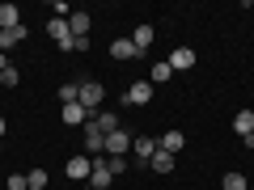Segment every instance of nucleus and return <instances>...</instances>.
<instances>
[{
	"mask_svg": "<svg viewBox=\"0 0 254 190\" xmlns=\"http://www.w3.org/2000/svg\"><path fill=\"white\" fill-rule=\"evenodd\" d=\"M157 148H161V152H170V156H178L182 148H187V136H182V131H165V136L157 140Z\"/></svg>",
	"mask_w": 254,
	"mask_h": 190,
	"instance_id": "nucleus-10",
	"label": "nucleus"
},
{
	"mask_svg": "<svg viewBox=\"0 0 254 190\" xmlns=\"http://www.w3.org/2000/svg\"><path fill=\"white\" fill-rule=\"evenodd\" d=\"M148 169H157V173H174V156L157 148V156H153V161H148Z\"/></svg>",
	"mask_w": 254,
	"mask_h": 190,
	"instance_id": "nucleus-19",
	"label": "nucleus"
},
{
	"mask_svg": "<svg viewBox=\"0 0 254 190\" xmlns=\"http://www.w3.org/2000/svg\"><path fill=\"white\" fill-rule=\"evenodd\" d=\"M170 68H174V72L195 68V51H190V47H174V51H170Z\"/></svg>",
	"mask_w": 254,
	"mask_h": 190,
	"instance_id": "nucleus-13",
	"label": "nucleus"
},
{
	"mask_svg": "<svg viewBox=\"0 0 254 190\" xmlns=\"http://www.w3.org/2000/svg\"><path fill=\"white\" fill-rule=\"evenodd\" d=\"M110 169H106V156H93V173H89V190H106L110 186Z\"/></svg>",
	"mask_w": 254,
	"mask_h": 190,
	"instance_id": "nucleus-9",
	"label": "nucleus"
},
{
	"mask_svg": "<svg viewBox=\"0 0 254 190\" xmlns=\"http://www.w3.org/2000/svg\"><path fill=\"white\" fill-rule=\"evenodd\" d=\"M153 38H157V30H153V26H136V34H131V43H136V51L144 55L148 47H153Z\"/></svg>",
	"mask_w": 254,
	"mask_h": 190,
	"instance_id": "nucleus-15",
	"label": "nucleus"
},
{
	"mask_svg": "<svg viewBox=\"0 0 254 190\" xmlns=\"http://www.w3.org/2000/svg\"><path fill=\"white\" fill-rule=\"evenodd\" d=\"M17 81H21V72H17V68H13V63H9V68L0 72V85H4V89H13V85H17Z\"/></svg>",
	"mask_w": 254,
	"mask_h": 190,
	"instance_id": "nucleus-23",
	"label": "nucleus"
},
{
	"mask_svg": "<svg viewBox=\"0 0 254 190\" xmlns=\"http://www.w3.org/2000/svg\"><path fill=\"white\" fill-rule=\"evenodd\" d=\"M26 38H30V30H26V26H17V30H0V51L9 55L13 47H17V43H26Z\"/></svg>",
	"mask_w": 254,
	"mask_h": 190,
	"instance_id": "nucleus-12",
	"label": "nucleus"
},
{
	"mask_svg": "<svg viewBox=\"0 0 254 190\" xmlns=\"http://www.w3.org/2000/svg\"><path fill=\"white\" fill-rule=\"evenodd\" d=\"M9 190H26V173H17V178H9Z\"/></svg>",
	"mask_w": 254,
	"mask_h": 190,
	"instance_id": "nucleus-25",
	"label": "nucleus"
},
{
	"mask_svg": "<svg viewBox=\"0 0 254 190\" xmlns=\"http://www.w3.org/2000/svg\"><path fill=\"white\" fill-rule=\"evenodd\" d=\"M131 152H136V165H148L157 156V140L153 136H136L131 140Z\"/></svg>",
	"mask_w": 254,
	"mask_h": 190,
	"instance_id": "nucleus-6",
	"label": "nucleus"
},
{
	"mask_svg": "<svg viewBox=\"0 0 254 190\" xmlns=\"http://www.w3.org/2000/svg\"><path fill=\"white\" fill-rule=\"evenodd\" d=\"M17 26H26L21 21V9L17 4H0V30H17Z\"/></svg>",
	"mask_w": 254,
	"mask_h": 190,
	"instance_id": "nucleus-14",
	"label": "nucleus"
},
{
	"mask_svg": "<svg viewBox=\"0 0 254 190\" xmlns=\"http://www.w3.org/2000/svg\"><path fill=\"white\" fill-rule=\"evenodd\" d=\"M47 34L60 43V51H76V38H72V30H68V17H51L47 21Z\"/></svg>",
	"mask_w": 254,
	"mask_h": 190,
	"instance_id": "nucleus-2",
	"label": "nucleus"
},
{
	"mask_svg": "<svg viewBox=\"0 0 254 190\" xmlns=\"http://www.w3.org/2000/svg\"><path fill=\"white\" fill-rule=\"evenodd\" d=\"M4 68H9V55H4V51H0V72H4Z\"/></svg>",
	"mask_w": 254,
	"mask_h": 190,
	"instance_id": "nucleus-26",
	"label": "nucleus"
},
{
	"mask_svg": "<svg viewBox=\"0 0 254 190\" xmlns=\"http://www.w3.org/2000/svg\"><path fill=\"white\" fill-rule=\"evenodd\" d=\"M225 190H250V182H246V173H237V169H229L225 173V182H220Z\"/></svg>",
	"mask_w": 254,
	"mask_h": 190,
	"instance_id": "nucleus-20",
	"label": "nucleus"
},
{
	"mask_svg": "<svg viewBox=\"0 0 254 190\" xmlns=\"http://www.w3.org/2000/svg\"><path fill=\"white\" fill-rule=\"evenodd\" d=\"M47 182H51V178H47V169H30L26 173V190H47Z\"/></svg>",
	"mask_w": 254,
	"mask_h": 190,
	"instance_id": "nucleus-21",
	"label": "nucleus"
},
{
	"mask_svg": "<svg viewBox=\"0 0 254 190\" xmlns=\"http://www.w3.org/2000/svg\"><path fill=\"white\" fill-rule=\"evenodd\" d=\"M233 131H237V136H250V131H254V110H237V114H233Z\"/></svg>",
	"mask_w": 254,
	"mask_h": 190,
	"instance_id": "nucleus-16",
	"label": "nucleus"
},
{
	"mask_svg": "<svg viewBox=\"0 0 254 190\" xmlns=\"http://www.w3.org/2000/svg\"><path fill=\"white\" fill-rule=\"evenodd\" d=\"M4 131H9V123H4V118H0V140H4Z\"/></svg>",
	"mask_w": 254,
	"mask_h": 190,
	"instance_id": "nucleus-27",
	"label": "nucleus"
},
{
	"mask_svg": "<svg viewBox=\"0 0 254 190\" xmlns=\"http://www.w3.org/2000/svg\"><path fill=\"white\" fill-rule=\"evenodd\" d=\"M60 118L68 127H85V123H89V110H85L81 101H68V106H60Z\"/></svg>",
	"mask_w": 254,
	"mask_h": 190,
	"instance_id": "nucleus-7",
	"label": "nucleus"
},
{
	"mask_svg": "<svg viewBox=\"0 0 254 190\" xmlns=\"http://www.w3.org/2000/svg\"><path fill=\"white\" fill-rule=\"evenodd\" d=\"M76 89H81V85H60V106H68V101H76Z\"/></svg>",
	"mask_w": 254,
	"mask_h": 190,
	"instance_id": "nucleus-24",
	"label": "nucleus"
},
{
	"mask_svg": "<svg viewBox=\"0 0 254 190\" xmlns=\"http://www.w3.org/2000/svg\"><path fill=\"white\" fill-rule=\"evenodd\" d=\"M131 140H136V136H127L123 127H119V131H110V136H106V156H127Z\"/></svg>",
	"mask_w": 254,
	"mask_h": 190,
	"instance_id": "nucleus-5",
	"label": "nucleus"
},
{
	"mask_svg": "<svg viewBox=\"0 0 254 190\" xmlns=\"http://www.w3.org/2000/svg\"><path fill=\"white\" fill-rule=\"evenodd\" d=\"M110 59H140V51H136L131 38H115L110 43Z\"/></svg>",
	"mask_w": 254,
	"mask_h": 190,
	"instance_id": "nucleus-11",
	"label": "nucleus"
},
{
	"mask_svg": "<svg viewBox=\"0 0 254 190\" xmlns=\"http://www.w3.org/2000/svg\"><path fill=\"white\" fill-rule=\"evenodd\" d=\"M106 169H110V178L127 173V156H106Z\"/></svg>",
	"mask_w": 254,
	"mask_h": 190,
	"instance_id": "nucleus-22",
	"label": "nucleus"
},
{
	"mask_svg": "<svg viewBox=\"0 0 254 190\" xmlns=\"http://www.w3.org/2000/svg\"><path fill=\"white\" fill-rule=\"evenodd\" d=\"M123 101H127V106H148V101H153V85H148V81H131L127 93H123Z\"/></svg>",
	"mask_w": 254,
	"mask_h": 190,
	"instance_id": "nucleus-3",
	"label": "nucleus"
},
{
	"mask_svg": "<svg viewBox=\"0 0 254 190\" xmlns=\"http://www.w3.org/2000/svg\"><path fill=\"white\" fill-rule=\"evenodd\" d=\"M93 127H98L102 136H110V131H119V114H106V110H98V114H93Z\"/></svg>",
	"mask_w": 254,
	"mask_h": 190,
	"instance_id": "nucleus-17",
	"label": "nucleus"
},
{
	"mask_svg": "<svg viewBox=\"0 0 254 190\" xmlns=\"http://www.w3.org/2000/svg\"><path fill=\"white\" fill-rule=\"evenodd\" d=\"M0 152H4V144H0Z\"/></svg>",
	"mask_w": 254,
	"mask_h": 190,
	"instance_id": "nucleus-28",
	"label": "nucleus"
},
{
	"mask_svg": "<svg viewBox=\"0 0 254 190\" xmlns=\"http://www.w3.org/2000/svg\"><path fill=\"white\" fill-rule=\"evenodd\" d=\"M170 76H174L170 59H157V63H153V72H148V85H161V81H170Z\"/></svg>",
	"mask_w": 254,
	"mask_h": 190,
	"instance_id": "nucleus-18",
	"label": "nucleus"
},
{
	"mask_svg": "<svg viewBox=\"0 0 254 190\" xmlns=\"http://www.w3.org/2000/svg\"><path fill=\"white\" fill-rule=\"evenodd\" d=\"M68 30H72V38H76V43H89L93 17H89V13H72V17H68Z\"/></svg>",
	"mask_w": 254,
	"mask_h": 190,
	"instance_id": "nucleus-8",
	"label": "nucleus"
},
{
	"mask_svg": "<svg viewBox=\"0 0 254 190\" xmlns=\"http://www.w3.org/2000/svg\"><path fill=\"white\" fill-rule=\"evenodd\" d=\"M76 101H81L89 114H98V106L106 101V85H102V81H81V89H76Z\"/></svg>",
	"mask_w": 254,
	"mask_h": 190,
	"instance_id": "nucleus-1",
	"label": "nucleus"
},
{
	"mask_svg": "<svg viewBox=\"0 0 254 190\" xmlns=\"http://www.w3.org/2000/svg\"><path fill=\"white\" fill-rule=\"evenodd\" d=\"M64 173L72 182H89V173H93V156H72V161L64 165Z\"/></svg>",
	"mask_w": 254,
	"mask_h": 190,
	"instance_id": "nucleus-4",
	"label": "nucleus"
}]
</instances>
